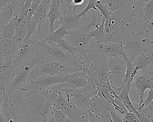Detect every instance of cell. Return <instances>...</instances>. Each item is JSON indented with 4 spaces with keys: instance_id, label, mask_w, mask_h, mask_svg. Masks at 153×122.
Here are the masks:
<instances>
[{
    "instance_id": "obj_1",
    "label": "cell",
    "mask_w": 153,
    "mask_h": 122,
    "mask_svg": "<svg viewBox=\"0 0 153 122\" xmlns=\"http://www.w3.org/2000/svg\"><path fill=\"white\" fill-rule=\"evenodd\" d=\"M51 104V101L38 93L22 96L20 105L15 108L17 119L19 122H46L52 117Z\"/></svg>"
},
{
    "instance_id": "obj_2",
    "label": "cell",
    "mask_w": 153,
    "mask_h": 122,
    "mask_svg": "<svg viewBox=\"0 0 153 122\" xmlns=\"http://www.w3.org/2000/svg\"><path fill=\"white\" fill-rule=\"evenodd\" d=\"M45 59L44 56H35L32 58L14 64V76L6 90V97L12 101L13 93L25 86L30 77L33 67L40 61Z\"/></svg>"
},
{
    "instance_id": "obj_3",
    "label": "cell",
    "mask_w": 153,
    "mask_h": 122,
    "mask_svg": "<svg viewBox=\"0 0 153 122\" xmlns=\"http://www.w3.org/2000/svg\"><path fill=\"white\" fill-rule=\"evenodd\" d=\"M33 50L36 56H44L45 59L64 64L78 66L82 69V61L76 56L65 52L57 45H53L47 43L35 40Z\"/></svg>"
},
{
    "instance_id": "obj_4",
    "label": "cell",
    "mask_w": 153,
    "mask_h": 122,
    "mask_svg": "<svg viewBox=\"0 0 153 122\" xmlns=\"http://www.w3.org/2000/svg\"><path fill=\"white\" fill-rule=\"evenodd\" d=\"M78 71H82V68L74 65L44 59L33 67L30 72L29 80H33L41 76L71 74Z\"/></svg>"
},
{
    "instance_id": "obj_5",
    "label": "cell",
    "mask_w": 153,
    "mask_h": 122,
    "mask_svg": "<svg viewBox=\"0 0 153 122\" xmlns=\"http://www.w3.org/2000/svg\"><path fill=\"white\" fill-rule=\"evenodd\" d=\"M152 45H153V40L143 39L132 30L123 43L126 56L131 62L140 54L147 52Z\"/></svg>"
},
{
    "instance_id": "obj_6",
    "label": "cell",
    "mask_w": 153,
    "mask_h": 122,
    "mask_svg": "<svg viewBox=\"0 0 153 122\" xmlns=\"http://www.w3.org/2000/svg\"><path fill=\"white\" fill-rule=\"evenodd\" d=\"M69 74L62 76H41L33 80H29L27 83L19 90L23 92V96L27 97L38 93L41 89L49 86L66 82Z\"/></svg>"
},
{
    "instance_id": "obj_7",
    "label": "cell",
    "mask_w": 153,
    "mask_h": 122,
    "mask_svg": "<svg viewBox=\"0 0 153 122\" xmlns=\"http://www.w3.org/2000/svg\"><path fill=\"white\" fill-rule=\"evenodd\" d=\"M76 8V7L71 4L63 5L62 11H60L61 15L59 21H56V23L60 24V26L68 30H71L79 27V19L81 17L75 12Z\"/></svg>"
},
{
    "instance_id": "obj_8",
    "label": "cell",
    "mask_w": 153,
    "mask_h": 122,
    "mask_svg": "<svg viewBox=\"0 0 153 122\" xmlns=\"http://www.w3.org/2000/svg\"><path fill=\"white\" fill-rule=\"evenodd\" d=\"M132 84L134 85L139 98L138 104L133 103L136 109L139 107L143 102L145 90L153 88V70H148L147 69L142 71V74L138 76L135 80H133Z\"/></svg>"
},
{
    "instance_id": "obj_9",
    "label": "cell",
    "mask_w": 153,
    "mask_h": 122,
    "mask_svg": "<svg viewBox=\"0 0 153 122\" xmlns=\"http://www.w3.org/2000/svg\"><path fill=\"white\" fill-rule=\"evenodd\" d=\"M67 90L72 95L73 101L76 107L83 112H87L90 107L91 100L94 95L84 87Z\"/></svg>"
},
{
    "instance_id": "obj_10",
    "label": "cell",
    "mask_w": 153,
    "mask_h": 122,
    "mask_svg": "<svg viewBox=\"0 0 153 122\" xmlns=\"http://www.w3.org/2000/svg\"><path fill=\"white\" fill-rule=\"evenodd\" d=\"M99 40L100 42L123 43L122 31L116 21L114 16L113 18L105 21L103 36Z\"/></svg>"
},
{
    "instance_id": "obj_11",
    "label": "cell",
    "mask_w": 153,
    "mask_h": 122,
    "mask_svg": "<svg viewBox=\"0 0 153 122\" xmlns=\"http://www.w3.org/2000/svg\"><path fill=\"white\" fill-rule=\"evenodd\" d=\"M108 65L111 82L115 78H123L126 71V61L123 57L113 56L108 57Z\"/></svg>"
},
{
    "instance_id": "obj_12",
    "label": "cell",
    "mask_w": 153,
    "mask_h": 122,
    "mask_svg": "<svg viewBox=\"0 0 153 122\" xmlns=\"http://www.w3.org/2000/svg\"><path fill=\"white\" fill-rule=\"evenodd\" d=\"M17 45L14 40L10 39L1 40L0 55L3 63L7 66L12 65L16 57Z\"/></svg>"
},
{
    "instance_id": "obj_13",
    "label": "cell",
    "mask_w": 153,
    "mask_h": 122,
    "mask_svg": "<svg viewBox=\"0 0 153 122\" xmlns=\"http://www.w3.org/2000/svg\"><path fill=\"white\" fill-rule=\"evenodd\" d=\"M35 40L26 37L25 39L17 45L16 57L13 65L30 60L35 57L33 50V43Z\"/></svg>"
},
{
    "instance_id": "obj_14",
    "label": "cell",
    "mask_w": 153,
    "mask_h": 122,
    "mask_svg": "<svg viewBox=\"0 0 153 122\" xmlns=\"http://www.w3.org/2000/svg\"><path fill=\"white\" fill-rule=\"evenodd\" d=\"M89 16L91 17V21L89 23H88L82 26H79L76 29L70 30L71 35H70V36H69L70 37V40H69V42H68L69 43H70L71 45L77 39H78L82 35H85L86 33H88L90 32V29L91 27L94 26L96 28H97L99 27L100 24L97 23V17H96L95 12H93V15L90 14Z\"/></svg>"
},
{
    "instance_id": "obj_15",
    "label": "cell",
    "mask_w": 153,
    "mask_h": 122,
    "mask_svg": "<svg viewBox=\"0 0 153 122\" xmlns=\"http://www.w3.org/2000/svg\"><path fill=\"white\" fill-rule=\"evenodd\" d=\"M108 59V57L100 55L93 60L95 71L98 77L103 80H110Z\"/></svg>"
},
{
    "instance_id": "obj_16",
    "label": "cell",
    "mask_w": 153,
    "mask_h": 122,
    "mask_svg": "<svg viewBox=\"0 0 153 122\" xmlns=\"http://www.w3.org/2000/svg\"><path fill=\"white\" fill-rule=\"evenodd\" d=\"M60 0H52L50 2L49 10L47 12V18L49 20L48 34L53 33L54 31V23L59 20L61 12L60 11Z\"/></svg>"
},
{
    "instance_id": "obj_17",
    "label": "cell",
    "mask_w": 153,
    "mask_h": 122,
    "mask_svg": "<svg viewBox=\"0 0 153 122\" xmlns=\"http://www.w3.org/2000/svg\"><path fill=\"white\" fill-rule=\"evenodd\" d=\"M19 4L8 1L0 12V30L13 18Z\"/></svg>"
},
{
    "instance_id": "obj_18",
    "label": "cell",
    "mask_w": 153,
    "mask_h": 122,
    "mask_svg": "<svg viewBox=\"0 0 153 122\" xmlns=\"http://www.w3.org/2000/svg\"><path fill=\"white\" fill-rule=\"evenodd\" d=\"M71 35L70 30H68L64 27L60 26L57 29L55 30L53 33L50 34H48L46 35L44 39L40 40L42 42L47 43L49 44H52L53 43H57V42L63 38L65 36H68V37Z\"/></svg>"
},
{
    "instance_id": "obj_19",
    "label": "cell",
    "mask_w": 153,
    "mask_h": 122,
    "mask_svg": "<svg viewBox=\"0 0 153 122\" xmlns=\"http://www.w3.org/2000/svg\"><path fill=\"white\" fill-rule=\"evenodd\" d=\"M130 91L131 87L127 86V85H124L123 89L118 95H117V97L123 102L128 112L136 114L138 112V111L135 108L133 103L131 101L129 98L128 93L130 92Z\"/></svg>"
},
{
    "instance_id": "obj_20",
    "label": "cell",
    "mask_w": 153,
    "mask_h": 122,
    "mask_svg": "<svg viewBox=\"0 0 153 122\" xmlns=\"http://www.w3.org/2000/svg\"><path fill=\"white\" fill-rule=\"evenodd\" d=\"M61 83L55 84L41 89L38 93L53 102L62 93Z\"/></svg>"
},
{
    "instance_id": "obj_21",
    "label": "cell",
    "mask_w": 153,
    "mask_h": 122,
    "mask_svg": "<svg viewBox=\"0 0 153 122\" xmlns=\"http://www.w3.org/2000/svg\"><path fill=\"white\" fill-rule=\"evenodd\" d=\"M126 61V71L124 76L123 78V83L120 88L123 89L124 85H127L128 86H131L132 82L134 80L138 71L134 68L132 62L130 61L127 58H125Z\"/></svg>"
},
{
    "instance_id": "obj_22",
    "label": "cell",
    "mask_w": 153,
    "mask_h": 122,
    "mask_svg": "<svg viewBox=\"0 0 153 122\" xmlns=\"http://www.w3.org/2000/svg\"><path fill=\"white\" fill-rule=\"evenodd\" d=\"M44 5L39 4L35 8H32L35 11L32 17L38 23V33L41 31V26L42 23H43L44 19L47 18V11Z\"/></svg>"
},
{
    "instance_id": "obj_23",
    "label": "cell",
    "mask_w": 153,
    "mask_h": 122,
    "mask_svg": "<svg viewBox=\"0 0 153 122\" xmlns=\"http://www.w3.org/2000/svg\"><path fill=\"white\" fill-rule=\"evenodd\" d=\"M17 29L14 20L13 18L10 21V22L6 24L1 30L2 35L0 39L5 40L10 39L12 40L16 30Z\"/></svg>"
},
{
    "instance_id": "obj_24",
    "label": "cell",
    "mask_w": 153,
    "mask_h": 122,
    "mask_svg": "<svg viewBox=\"0 0 153 122\" xmlns=\"http://www.w3.org/2000/svg\"><path fill=\"white\" fill-rule=\"evenodd\" d=\"M96 8L99 12L101 17H104L105 21L109 20L114 18V14L111 12L106 6H105L100 0H98L96 3Z\"/></svg>"
},
{
    "instance_id": "obj_25",
    "label": "cell",
    "mask_w": 153,
    "mask_h": 122,
    "mask_svg": "<svg viewBox=\"0 0 153 122\" xmlns=\"http://www.w3.org/2000/svg\"><path fill=\"white\" fill-rule=\"evenodd\" d=\"M144 23H148L153 18V0H149L143 7Z\"/></svg>"
},
{
    "instance_id": "obj_26",
    "label": "cell",
    "mask_w": 153,
    "mask_h": 122,
    "mask_svg": "<svg viewBox=\"0 0 153 122\" xmlns=\"http://www.w3.org/2000/svg\"><path fill=\"white\" fill-rule=\"evenodd\" d=\"M97 1L98 0H88V3L85 6V8L83 10H82L79 14H78V15L80 17H82L84 20H87L86 14L87 13L88 14V15H90V13L89 12V11L90 10H93L97 11V10L96 8V3Z\"/></svg>"
},
{
    "instance_id": "obj_27",
    "label": "cell",
    "mask_w": 153,
    "mask_h": 122,
    "mask_svg": "<svg viewBox=\"0 0 153 122\" xmlns=\"http://www.w3.org/2000/svg\"><path fill=\"white\" fill-rule=\"evenodd\" d=\"M26 36H27L26 28H25L23 29H16L14 32L13 40L17 44H19L25 39V38L26 37Z\"/></svg>"
},
{
    "instance_id": "obj_28",
    "label": "cell",
    "mask_w": 153,
    "mask_h": 122,
    "mask_svg": "<svg viewBox=\"0 0 153 122\" xmlns=\"http://www.w3.org/2000/svg\"><path fill=\"white\" fill-rule=\"evenodd\" d=\"M38 26V23L32 17L30 20L27 22L26 26V30H27V36L26 37L30 38L31 36L35 33L36 30V27Z\"/></svg>"
},
{
    "instance_id": "obj_29",
    "label": "cell",
    "mask_w": 153,
    "mask_h": 122,
    "mask_svg": "<svg viewBox=\"0 0 153 122\" xmlns=\"http://www.w3.org/2000/svg\"><path fill=\"white\" fill-rule=\"evenodd\" d=\"M124 122H141L135 114L130 112H124L120 115Z\"/></svg>"
},
{
    "instance_id": "obj_30",
    "label": "cell",
    "mask_w": 153,
    "mask_h": 122,
    "mask_svg": "<svg viewBox=\"0 0 153 122\" xmlns=\"http://www.w3.org/2000/svg\"><path fill=\"white\" fill-rule=\"evenodd\" d=\"M52 117L57 122H64L68 118L67 115L62 110H53L52 112Z\"/></svg>"
},
{
    "instance_id": "obj_31",
    "label": "cell",
    "mask_w": 153,
    "mask_h": 122,
    "mask_svg": "<svg viewBox=\"0 0 153 122\" xmlns=\"http://www.w3.org/2000/svg\"><path fill=\"white\" fill-rule=\"evenodd\" d=\"M152 101H153V88H151V89H149L148 95H147L146 98H145V99L143 100V102L142 104V105L139 107L136 108L137 111L138 112H139L141 110H142L143 108H144L146 107H147L148 105H149Z\"/></svg>"
},
{
    "instance_id": "obj_32",
    "label": "cell",
    "mask_w": 153,
    "mask_h": 122,
    "mask_svg": "<svg viewBox=\"0 0 153 122\" xmlns=\"http://www.w3.org/2000/svg\"><path fill=\"white\" fill-rule=\"evenodd\" d=\"M139 112L143 113L148 115L151 118H153V101L151 102V103L149 105H148L145 108L141 110Z\"/></svg>"
},
{
    "instance_id": "obj_33",
    "label": "cell",
    "mask_w": 153,
    "mask_h": 122,
    "mask_svg": "<svg viewBox=\"0 0 153 122\" xmlns=\"http://www.w3.org/2000/svg\"><path fill=\"white\" fill-rule=\"evenodd\" d=\"M5 109V108H4ZM5 113L7 114V118L8 119V122H19V121L17 119V115H16V114H10L8 111L5 109Z\"/></svg>"
},
{
    "instance_id": "obj_34",
    "label": "cell",
    "mask_w": 153,
    "mask_h": 122,
    "mask_svg": "<svg viewBox=\"0 0 153 122\" xmlns=\"http://www.w3.org/2000/svg\"><path fill=\"white\" fill-rule=\"evenodd\" d=\"M8 0H0V12L7 3Z\"/></svg>"
},
{
    "instance_id": "obj_35",
    "label": "cell",
    "mask_w": 153,
    "mask_h": 122,
    "mask_svg": "<svg viewBox=\"0 0 153 122\" xmlns=\"http://www.w3.org/2000/svg\"><path fill=\"white\" fill-rule=\"evenodd\" d=\"M51 1H52V0H41L40 4L44 5V7H45L48 3L51 2Z\"/></svg>"
},
{
    "instance_id": "obj_36",
    "label": "cell",
    "mask_w": 153,
    "mask_h": 122,
    "mask_svg": "<svg viewBox=\"0 0 153 122\" xmlns=\"http://www.w3.org/2000/svg\"><path fill=\"white\" fill-rule=\"evenodd\" d=\"M0 122H8V119L6 117H4L2 114L0 115Z\"/></svg>"
},
{
    "instance_id": "obj_37",
    "label": "cell",
    "mask_w": 153,
    "mask_h": 122,
    "mask_svg": "<svg viewBox=\"0 0 153 122\" xmlns=\"http://www.w3.org/2000/svg\"><path fill=\"white\" fill-rule=\"evenodd\" d=\"M3 100H4L3 95H0V115L2 114V113H1V106L2 105Z\"/></svg>"
},
{
    "instance_id": "obj_38",
    "label": "cell",
    "mask_w": 153,
    "mask_h": 122,
    "mask_svg": "<svg viewBox=\"0 0 153 122\" xmlns=\"http://www.w3.org/2000/svg\"><path fill=\"white\" fill-rule=\"evenodd\" d=\"M34 0H19V2H27L29 3L32 4V2Z\"/></svg>"
},
{
    "instance_id": "obj_39",
    "label": "cell",
    "mask_w": 153,
    "mask_h": 122,
    "mask_svg": "<svg viewBox=\"0 0 153 122\" xmlns=\"http://www.w3.org/2000/svg\"><path fill=\"white\" fill-rule=\"evenodd\" d=\"M46 122H57L53 117H51V118H50L48 120H47Z\"/></svg>"
},
{
    "instance_id": "obj_40",
    "label": "cell",
    "mask_w": 153,
    "mask_h": 122,
    "mask_svg": "<svg viewBox=\"0 0 153 122\" xmlns=\"http://www.w3.org/2000/svg\"><path fill=\"white\" fill-rule=\"evenodd\" d=\"M1 39H0V45H1ZM4 64L3 63V61H2V58L1 57V55H0V64Z\"/></svg>"
},
{
    "instance_id": "obj_41",
    "label": "cell",
    "mask_w": 153,
    "mask_h": 122,
    "mask_svg": "<svg viewBox=\"0 0 153 122\" xmlns=\"http://www.w3.org/2000/svg\"><path fill=\"white\" fill-rule=\"evenodd\" d=\"M8 1H12V2L17 3V4H19V0H8Z\"/></svg>"
},
{
    "instance_id": "obj_42",
    "label": "cell",
    "mask_w": 153,
    "mask_h": 122,
    "mask_svg": "<svg viewBox=\"0 0 153 122\" xmlns=\"http://www.w3.org/2000/svg\"><path fill=\"white\" fill-rule=\"evenodd\" d=\"M1 35H2V31L0 30V39H1Z\"/></svg>"
},
{
    "instance_id": "obj_43",
    "label": "cell",
    "mask_w": 153,
    "mask_h": 122,
    "mask_svg": "<svg viewBox=\"0 0 153 122\" xmlns=\"http://www.w3.org/2000/svg\"><path fill=\"white\" fill-rule=\"evenodd\" d=\"M146 1H149V0H146Z\"/></svg>"
},
{
    "instance_id": "obj_44",
    "label": "cell",
    "mask_w": 153,
    "mask_h": 122,
    "mask_svg": "<svg viewBox=\"0 0 153 122\" xmlns=\"http://www.w3.org/2000/svg\"><path fill=\"white\" fill-rule=\"evenodd\" d=\"M145 1H146V0H145ZM147 2H148V1H147Z\"/></svg>"
},
{
    "instance_id": "obj_45",
    "label": "cell",
    "mask_w": 153,
    "mask_h": 122,
    "mask_svg": "<svg viewBox=\"0 0 153 122\" xmlns=\"http://www.w3.org/2000/svg\"><path fill=\"white\" fill-rule=\"evenodd\" d=\"M152 32H153V30H152Z\"/></svg>"
},
{
    "instance_id": "obj_46",
    "label": "cell",
    "mask_w": 153,
    "mask_h": 122,
    "mask_svg": "<svg viewBox=\"0 0 153 122\" xmlns=\"http://www.w3.org/2000/svg\"></svg>"
}]
</instances>
